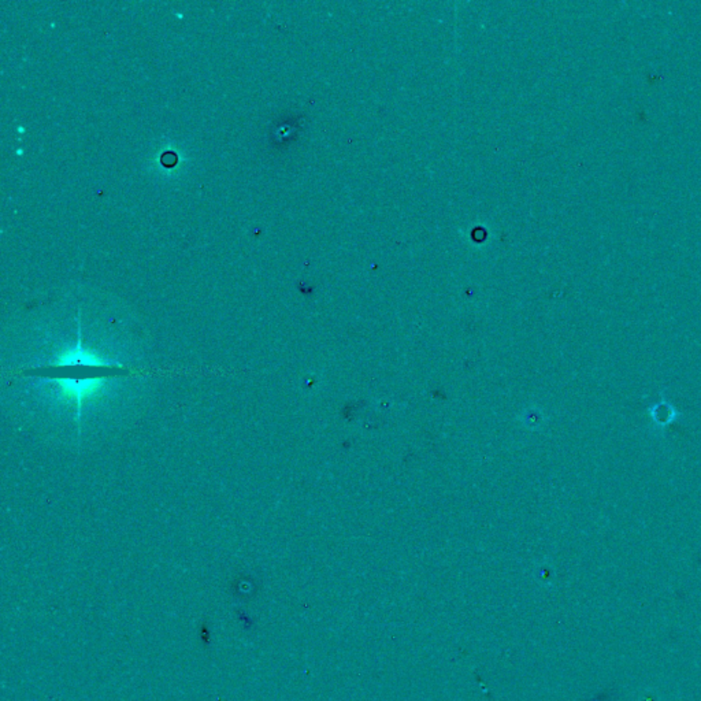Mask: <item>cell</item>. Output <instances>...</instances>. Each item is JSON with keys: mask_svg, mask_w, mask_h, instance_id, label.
Returning a JSON list of instances; mask_svg holds the SVG:
<instances>
[{"mask_svg": "<svg viewBox=\"0 0 701 701\" xmlns=\"http://www.w3.org/2000/svg\"><path fill=\"white\" fill-rule=\"evenodd\" d=\"M103 383V379H61L60 383L64 393L78 401L96 392Z\"/></svg>", "mask_w": 701, "mask_h": 701, "instance_id": "6da1fadb", "label": "cell"}]
</instances>
